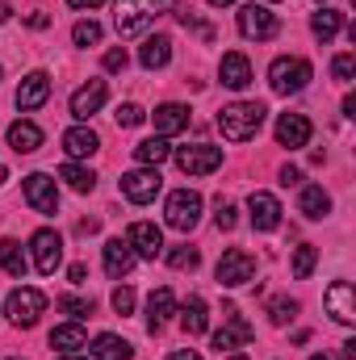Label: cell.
Listing matches in <instances>:
<instances>
[{
	"mask_svg": "<svg viewBox=\"0 0 356 360\" xmlns=\"http://www.w3.org/2000/svg\"><path fill=\"white\" fill-rule=\"evenodd\" d=\"M160 184H164L160 180V168H134V172L122 176V197L134 201V205H147V201H155Z\"/></svg>",
	"mask_w": 356,
	"mask_h": 360,
	"instance_id": "obj_11",
	"label": "cell"
},
{
	"mask_svg": "<svg viewBox=\"0 0 356 360\" xmlns=\"http://www.w3.org/2000/svg\"><path fill=\"white\" fill-rule=\"evenodd\" d=\"M331 76H336L340 84H352V76H356V55H348V51H344V55H336V59H331Z\"/></svg>",
	"mask_w": 356,
	"mask_h": 360,
	"instance_id": "obj_38",
	"label": "cell"
},
{
	"mask_svg": "<svg viewBox=\"0 0 356 360\" xmlns=\"http://www.w3.org/2000/svg\"><path fill=\"white\" fill-rule=\"evenodd\" d=\"M218 285H227V289H239V285H248V281H256V260L243 252V248H231V252H222V260H218Z\"/></svg>",
	"mask_w": 356,
	"mask_h": 360,
	"instance_id": "obj_9",
	"label": "cell"
},
{
	"mask_svg": "<svg viewBox=\"0 0 356 360\" xmlns=\"http://www.w3.org/2000/svg\"><path fill=\"white\" fill-rule=\"evenodd\" d=\"M0 184H4V164H0Z\"/></svg>",
	"mask_w": 356,
	"mask_h": 360,
	"instance_id": "obj_55",
	"label": "cell"
},
{
	"mask_svg": "<svg viewBox=\"0 0 356 360\" xmlns=\"http://www.w3.org/2000/svg\"><path fill=\"white\" fill-rule=\"evenodd\" d=\"M276 143L289 147V151L306 147V143H310V117H306V113H281V117H276Z\"/></svg>",
	"mask_w": 356,
	"mask_h": 360,
	"instance_id": "obj_15",
	"label": "cell"
},
{
	"mask_svg": "<svg viewBox=\"0 0 356 360\" xmlns=\"http://www.w3.org/2000/svg\"><path fill=\"white\" fill-rule=\"evenodd\" d=\"M68 4H72V8H80V13H92V8H101L105 0H68Z\"/></svg>",
	"mask_w": 356,
	"mask_h": 360,
	"instance_id": "obj_46",
	"label": "cell"
},
{
	"mask_svg": "<svg viewBox=\"0 0 356 360\" xmlns=\"http://www.w3.org/2000/svg\"><path fill=\"white\" fill-rule=\"evenodd\" d=\"M281 184H302V172H298V168H289V164H285V168H281Z\"/></svg>",
	"mask_w": 356,
	"mask_h": 360,
	"instance_id": "obj_45",
	"label": "cell"
},
{
	"mask_svg": "<svg viewBox=\"0 0 356 360\" xmlns=\"http://www.w3.org/2000/svg\"><path fill=\"white\" fill-rule=\"evenodd\" d=\"M25 25H30V30H46L51 17H46V13H25Z\"/></svg>",
	"mask_w": 356,
	"mask_h": 360,
	"instance_id": "obj_44",
	"label": "cell"
},
{
	"mask_svg": "<svg viewBox=\"0 0 356 360\" xmlns=\"http://www.w3.org/2000/svg\"><path fill=\"white\" fill-rule=\"evenodd\" d=\"M344 117H356V96H344Z\"/></svg>",
	"mask_w": 356,
	"mask_h": 360,
	"instance_id": "obj_49",
	"label": "cell"
},
{
	"mask_svg": "<svg viewBox=\"0 0 356 360\" xmlns=\"http://www.w3.org/2000/svg\"><path fill=\"white\" fill-rule=\"evenodd\" d=\"M63 151H68V160H89V155L101 151V139H96V130H89V126H72L63 134Z\"/></svg>",
	"mask_w": 356,
	"mask_h": 360,
	"instance_id": "obj_21",
	"label": "cell"
},
{
	"mask_svg": "<svg viewBox=\"0 0 356 360\" xmlns=\"http://www.w3.org/2000/svg\"><path fill=\"white\" fill-rule=\"evenodd\" d=\"M310 80H314V68H310L306 59H298V55H281V59H272V68H268V84H272V92H281V96L302 92Z\"/></svg>",
	"mask_w": 356,
	"mask_h": 360,
	"instance_id": "obj_3",
	"label": "cell"
},
{
	"mask_svg": "<svg viewBox=\"0 0 356 360\" xmlns=\"http://www.w3.org/2000/svg\"><path fill=\"white\" fill-rule=\"evenodd\" d=\"M8 147H13L17 155H30V151L42 147V130H38L34 122H13V126H8Z\"/></svg>",
	"mask_w": 356,
	"mask_h": 360,
	"instance_id": "obj_27",
	"label": "cell"
},
{
	"mask_svg": "<svg viewBox=\"0 0 356 360\" xmlns=\"http://www.w3.org/2000/svg\"><path fill=\"white\" fill-rule=\"evenodd\" d=\"M130 356H134V348L122 335H113V331H101L92 340V360H130Z\"/></svg>",
	"mask_w": 356,
	"mask_h": 360,
	"instance_id": "obj_26",
	"label": "cell"
},
{
	"mask_svg": "<svg viewBox=\"0 0 356 360\" xmlns=\"http://www.w3.org/2000/svg\"><path fill=\"white\" fill-rule=\"evenodd\" d=\"M214 222H218V231H231V226H235V205L218 197V214H214Z\"/></svg>",
	"mask_w": 356,
	"mask_h": 360,
	"instance_id": "obj_43",
	"label": "cell"
},
{
	"mask_svg": "<svg viewBox=\"0 0 356 360\" xmlns=\"http://www.w3.org/2000/svg\"><path fill=\"white\" fill-rule=\"evenodd\" d=\"M172 8H177V0H117L113 21H117V34H122V38H134V34H143L160 13H172Z\"/></svg>",
	"mask_w": 356,
	"mask_h": 360,
	"instance_id": "obj_2",
	"label": "cell"
},
{
	"mask_svg": "<svg viewBox=\"0 0 356 360\" xmlns=\"http://www.w3.org/2000/svg\"><path fill=\"white\" fill-rule=\"evenodd\" d=\"M68 276H72V281H76V285H80V281H84V276H89V269H84V264H72V269H68Z\"/></svg>",
	"mask_w": 356,
	"mask_h": 360,
	"instance_id": "obj_47",
	"label": "cell"
},
{
	"mask_svg": "<svg viewBox=\"0 0 356 360\" xmlns=\"http://www.w3.org/2000/svg\"><path fill=\"white\" fill-rule=\"evenodd\" d=\"M218 76H222V84L235 92H243L252 84V63H248V55H239V51H231V55H222V68H218Z\"/></svg>",
	"mask_w": 356,
	"mask_h": 360,
	"instance_id": "obj_20",
	"label": "cell"
},
{
	"mask_svg": "<svg viewBox=\"0 0 356 360\" xmlns=\"http://www.w3.org/2000/svg\"><path fill=\"white\" fill-rule=\"evenodd\" d=\"M30 260H34V269L42 272V276H51V272L63 264V239L55 235V231H34L30 235Z\"/></svg>",
	"mask_w": 356,
	"mask_h": 360,
	"instance_id": "obj_6",
	"label": "cell"
},
{
	"mask_svg": "<svg viewBox=\"0 0 356 360\" xmlns=\"http://www.w3.org/2000/svg\"><path fill=\"white\" fill-rule=\"evenodd\" d=\"M180 327H184V335H205V327H210V310H205L201 297H189V302H184V310H180Z\"/></svg>",
	"mask_w": 356,
	"mask_h": 360,
	"instance_id": "obj_29",
	"label": "cell"
},
{
	"mask_svg": "<svg viewBox=\"0 0 356 360\" xmlns=\"http://www.w3.org/2000/svg\"><path fill=\"white\" fill-rule=\"evenodd\" d=\"M327 310H331V319L336 323H356V289L348 281H336L331 289H327Z\"/></svg>",
	"mask_w": 356,
	"mask_h": 360,
	"instance_id": "obj_19",
	"label": "cell"
},
{
	"mask_svg": "<svg viewBox=\"0 0 356 360\" xmlns=\"http://www.w3.org/2000/svg\"><path fill=\"white\" fill-rule=\"evenodd\" d=\"M248 344H252V323L235 306H227L222 310V327L214 331V348L218 352H235V348H248Z\"/></svg>",
	"mask_w": 356,
	"mask_h": 360,
	"instance_id": "obj_8",
	"label": "cell"
},
{
	"mask_svg": "<svg viewBox=\"0 0 356 360\" xmlns=\"http://www.w3.org/2000/svg\"><path fill=\"white\" fill-rule=\"evenodd\" d=\"M265 113L268 109L260 105V101H235V105H227V109L218 113V130H222L227 143H248V139L260 134Z\"/></svg>",
	"mask_w": 356,
	"mask_h": 360,
	"instance_id": "obj_1",
	"label": "cell"
},
{
	"mask_svg": "<svg viewBox=\"0 0 356 360\" xmlns=\"http://www.w3.org/2000/svg\"><path fill=\"white\" fill-rule=\"evenodd\" d=\"M46 96H51V76L46 72H30L21 80V89H17V109L21 113H34V109L46 105Z\"/></svg>",
	"mask_w": 356,
	"mask_h": 360,
	"instance_id": "obj_17",
	"label": "cell"
},
{
	"mask_svg": "<svg viewBox=\"0 0 356 360\" xmlns=\"http://www.w3.org/2000/svg\"><path fill=\"white\" fill-rule=\"evenodd\" d=\"M310 360H331V356H323V352H319V356H310Z\"/></svg>",
	"mask_w": 356,
	"mask_h": 360,
	"instance_id": "obj_54",
	"label": "cell"
},
{
	"mask_svg": "<svg viewBox=\"0 0 356 360\" xmlns=\"http://www.w3.org/2000/svg\"><path fill=\"white\" fill-rule=\"evenodd\" d=\"M8 17H13V4H8V0H0V21H8Z\"/></svg>",
	"mask_w": 356,
	"mask_h": 360,
	"instance_id": "obj_50",
	"label": "cell"
},
{
	"mask_svg": "<svg viewBox=\"0 0 356 360\" xmlns=\"http://www.w3.org/2000/svg\"><path fill=\"white\" fill-rule=\"evenodd\" d=\"M55 306H59L63 314H72V323H80L84 314H92V302H89V297H76V293H63Z\"/></svg>",
	"mask_w": 356,
	"mask_h": 360,
	"instance_id": "obj_36",
	"label": "cell"
},
{
	"mask_svg": "<svg viewBox=\"0 0 356 360\" xmlns=\"http://www.w3.org/2000/svg\"><path fill=\"white\" fill-rule=\"evenodd\" d=\"M197 260H201V256H197V248H189V243H184V248H172V252H168V264H172V269H197Z\"/></svg>",
	"mask_w": 356,
	"mask_h": 360,
	"instance_id": "obj_40",
	"label": "cell"
},
{
	"mask_svg": "<svg viewBox=\"0 0 356 360\" xmlns=\"http://www.w3.org/2000/svg\"><path fill=\"white\" fill-rule=\"evenodd\" d=\"M293 314H298V302H293V297H272V302H268V323H272V327L293 323Z\"/></svg>",
	"mask_w": 356,
	"mask_h": 360,
	"instance_id": "obj_34",
	"label": "cell"
},
{
	"mask_svg": "<svg viewBox=\"0 0 356 360\" xmlns=\"http://www.w3.org/2000/svg\"><path fill=\"white\" fill-rule=\"evenodd\" d=\"M298 210H302L310 222L327 218V214H331V197H327V188H323V184H306L302 197H298Z\"/></svg>",
	"mask_w": 356,
	"mask_h": 360,
	"instance_id": "obj_24",
	"label": "cell"
},
{
	"mask_svg": "<svg viewBox=\"0 0 356 360\" xmlns=\"http://www.w3.org/2000/svg\"><path fill=\"white\" fill-rule=\"evenodd\" d=\"M72 42H76V46H96V42H101V25H96V21H76V30H72Z\"/></svg>",
	"mask_w": 356,
	"mask_h": 360,
	"instance_id": "obj_37",
	"label": "cell"
},
{
	"mask_svg": "<svg viewBox=\"0 0 356 360\" xmlns=\"http://www.w3.org/2000/svg\"><path fill=\"white\" fill-rule=\"evenodd\" d=\"M113 117H117V126H126V130H130V126H143V122H147V113H143V109H139L134 101L117 105V113H113Z\"/></svg>",
	"mask_w": 356,
	"mask_h": 360,
	"instance_id": "obj_39",
	"label": "cell"
},
{
	"mask_svg": "<svg viewBox=\"0 0 356 360\" xmlns=\"http://www.w3.org/2000/svg\"><path fill=\"white\" fill-rule=\"evenodd\" d=\"M55 360H89V356H80V352H59Z\"/></svg>",
	"mask_w": 356,
	"mask_h": 360,
	"instance_id": "obj_51",
	"label": "cell"
},
{
	"mask_svg": "<svg viewBox=\"0 0 356 360\" xmlns=\"http://www.w3.org/2000/svg\"><path fill=\"white\" fill-rule=\"evenodd\" d=\"M314 264H319V252H314L310 243H302V248L293 252V276H298V281H306V276L314 272Z\"/></svg>",
	"mask_w": 356,
	"mask_h": 360,
	"instance_id": "obj_35",
	"label": "cell"
},
{
	"mask_svg": "<svg viewBox=\"0 0 356 360\" xmlns=\"http://www.w3.org/2000/svg\"><path fill=\"white\" fill-rule=\"evenodd\" d=\"M168 59H172V38H168V34H151V38L143 42V51H139V63H143L147 72L168 68Z\"/></svg>",
	"mask_w": 356,
	"mask_h": 360,
	"instance_id": "obj_22",
	"label": "cell"
},
{
	"mask_svg": "<svg viewBox=\"0 0 356 360\" xmlns=\"http://www.w3.org/2000/svg\"><path fill=\"white\" fill-rule=\"evenodd\" d=\"M105 96H109V84H105V80H89V84H80V89L72 92V117L89 122L92 113L105 105Z\"/></svg>",
	"mask_w": 356,
	"mask_h": 360,
	"instance_id": "obj_18",
	"label": "cell"
},
{
	"mask_svg": "<svg viewBox=\"0 0 356 360\" xmlns=\"http://www.w3.org/2000/svg\"><path fill=\"white\" fill-rule=\"evenodd\" d=\"M101 63H105V72H126V63H130V55H126L122 46H109Z\"/></svg>",
	"mask_w": 356,
	"mask_h": 360,
	"instance_id": "obj_42",
	"label": "cell"
},
{
	"mask_svg": "<svg viewBox=\"0 0 356 360\" xmlns=\"http://www.w3.org/2000/svg\"><path fill=\"white\" fill-rule=\"evenodd\" d=\"M134 260H139V256L130 252L126 239H109V243H105V272H109L113 281H122L126 272L134 269Z\"/></svg>",
	"mask_w": 356,
	"mask_h": 360,
	"instance_id": "obj_23",
	"label": "cell"
},
{
	"mask_svg": "<svg viewBox=\"0 0 356 360\" xmlns=\"http://www.w3.org/2000/svg\"><path fill=\"white\" fill-rule=\"evenodd\" d=\"M25 201H30L38 214H55V210H59L55 176H46V172H30V176H25Z\"/></svg>",
	"mask_w": 356,
	"mask_h": 360,
	"instance_id": "obj_12",
	"label": "cell"
},
{
	"mask_svg": "<svg viewBox=\"0 0 356 360\" xmlns=\"http://www.w3.org/2000/svg\"><path fill=\"white\" fill-rule=\"evenodd\" d=\"M59 180H68V188H76V193H92L96 172H92V168H84V164H76V160H68V164L59 168Z\"/></svg>",
	"mask_w": 356,
	"mask_h": 360,
	"instance_id": "obj_32",
	"label": "cell"
},
{
	"mask_svg": "<svg viewBox=\"0 0 356 360\" xmlns=\"http://www.w3.org/2000/svg\"><path fill=\"white\" fill-rule=\"evenodd\" d=\"M276 30H281V21H276V13H268V4H243L239 8V34L243 38L268 42V38H276Z\"/></svg>",
	"mask_w": 356,
	"mask_h": 360,
	"instance_id": "obj_10",
	"label": "cell"
},
{
	"mask_svg": "<svg viewBox=\"0 0 356 360\" xmlns=\"http://www.w3.org/2000/svg\"><path fill=\"white\" fill-rule=\"evenodd\" d=\"M164 218H168L172 231H193L201 222V197L193 188H177L168 197V205H164Z\"/></svg>",
	"mask_w": 356,
	"mask_h": 360,
	"instance_id": "obj_7",
	"label": "cell"
},
{
	"mask_svg": "<svg viewBox=\"0 0 356 360\" xmlns=\"http://www.w3.org/2000/svg\"><path fill=\"white\" fill-rule=\"evenodd\" d=\"M168 155H172V147H168V139H164V134H155V139H143V143L134 147V160H139L143 168H160Z\"/></svg>",
	"mask_w": 356,
	"mask_h": 360,
	"instance_id": "obj_28",
	"label": "cell"
},
{
	"mask_svg": "<svg viewBox=\"0 0 356 360\" xmlns=\"http://www.w3.org/2000/svg\"><path fill=\"white\" fill-rule=\"evenodd\" d=\"M340 25H344V17H340L336 8H319V13L310 17V30H314V38H323V42H331V38L340 34Z\"/></svg>",
	"mask_w": 356,
	"mask_h": 360,
	"instance_id": "obj_33",
	"label": "cell"
},
{
	"mask_svg": "<svg viewBox=\"0 0 356 360\" xmlns=\"http://www.w3.org/2000/svg\"><path fill=\"white\" fill-rule=\"evenodd\" d=\"M168 360H201V356H197L193 348H180V352H172V356H168Z\"/></svg>",
	"mask_w": 356,
	"mask_h": 360,
	"instance_id": "obj_48",
	"label": "cell"
},
{
	"mask_svg": "<svg viewBox=\"0 0 356 360\" xmlns=\"http://www.w3.org/2000/svg\"><path fill=\"white\" fill-rule=\"evenodd\" d=\"M180 130H189V109L177 105V101H168V105H160L155 109V134H180Z\"/></svg>",
	"mask_w": 356,
	"mask_h": 360,
	"instance_id": "obj_25",
	"label": "cell"
},
{
	"mask_svg": "<svg viewBox=\"0 0 356 360\" xmlns=\"http://www.w3.org/2000/svg\"><path fill=\"white\" fill-rule=\"evenodd\" d=\"M109 302H113V310H117V314H130V310H134V289H130V285H117Z\"/></svg>",
	"mask_w": 356,
	"mask_h": 360,
	"instance_id": "obj_41",
	"label": "cell"
},
{
	"mask_svg": "<svg viewBox=\"0 0 356 360\" xmlns=\"http://www.w3.org/2000/svg\"><path fill=\"white\" fill-rule=\"evenodd\" d=\"M126 243H130V252H134L139 260H155V256L164 252V235H160L155 222H134L130 235H126Z\"/></svg>",
	"mask_w": 356,
	"mask_h": 360,
	"instance_id": "obj_14",
	"label": "cell"
},
{
	"mask_svg": "<svg viewBox=\"0 0 356 360\" xmlns=\"http://www.w3.org/2000/svg\"><path fill=\"white\" fill-rule=\"evenodd\" d=\"M177 168L184 176H210L222 168V147H210V143H193V147H177L172 151Z\"/></svg>",
	"mask_w": 356,
	"mask_h": 360,
	"instance_id": "obj_5",
	"label": "cell"
},
{
	"mask_svg": "<svg viewBox=\"0 0 356 360\" xmlns=\"http://www.w3.org/2000/svg\"><path fill=\"white\" fill-rule=\"evenodd\" d=\"M172 314H177V293H172L168 285H164V289H151V297H147V331L160 335Z\"/></svg>",
	"mask_w": 356,
	"mask_h": 360,
	"instance_id": "obj_16",
	"label": "cell"
},
{
	"mask_svg": "<svg viewBox=\"0 0 356 360\" xmlns=\"http://www.w3.org/2000/svg\"><path fill=\"white\" fill-rule=\"evenodd\" d=\"M42 310H46V293H42V289H34V285L13 289V293H8V302H4V314H8V319H13V327H21V331H30V327L42 319Z\"/></svg>",
	"mask_w": 356,
	"mask_h": 360,
	"instance_id": "obj_4",
	"label": "cell"
},
{
	"mask_svg": "<svg viewBox=\"0 0 356 360\" xmlns=\"http://www.w3.org/2000/svg\"><path fill=\"white\" fill-rule=\"evenodd\" d=\"M205 4H214V8H227V4H235V0H205Z\"/></svg>",
	"mask_w": 356,
	"mask_h": 360,
	"instance_id": "obj_52",
	"label": "cell"
},
{
	"mask_svg": "<svg viewBox=\"0 0 356 360\" xmlns=\"http://www.w3.org/2000/svg\"><path fill=\"white\" fill-rule=\"evenodd\" d=\"M248 218H252L256 231H276L281 226V201L272 193H265V188H256L248 197Z\"/></svg>",
	"mask_w": 356,
	"mask_h": 360,
	"instance_id": "obj_13",
	"label": "cell"
},
{
	"mask_svg": "<svg viewBox=\"0 0 356 360\" xmlns=\"http://www.w3.org/2000/svg\"><path fill=\"white\" fill-rule=\"evenodd\" d=\"M0 269L8 272V276H25L30 260H25V252H21L17 239H0Z\"/></svg>",
	"mask_w": 356,
	"mask_h": 360,
	"instance_id": "obj_31",
	"label": "cell"
},
{
	"mask_svg": "<svg viewBox=\"0 0 356 360\" xmlns=\"http://www.w3.org/2000/svg\"><path fill=\"white\" fill-rule=\"evenodd\" d=\"M227 360H248V356H243V352H235V356H227Z\"/></svg>",
	"mask_w": 356,
	"mask_h": 360,
	"instance_id": "obj_53",
	"label": "cell"
},
{
	"mask_svg": "<svg viewBox=\"0 0 356 360\" xmlns=\"http://www.w3.org/2000/svg\"><path fill=\"white\" fill-rule=\"evenodd\" d=\"M51 348H59V352H80V348H89V335H84L80 323H63V327L51 331Z\"/></svg>",
	"mask_w": 356,
	"mask_h": 360,
	"instance_id": "obj_30",
	"label": "cell"
}]
</instances>
